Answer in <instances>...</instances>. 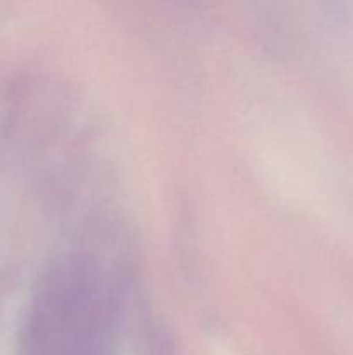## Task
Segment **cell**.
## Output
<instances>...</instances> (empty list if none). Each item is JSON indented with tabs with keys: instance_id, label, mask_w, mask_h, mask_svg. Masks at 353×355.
<instances>
[{
	"instance_id": "6da1fadb",
	"label": "cell",
	"mask_w": 353,
	"mask_h": 355,
	"mask_svg": "<svg viewBox=\"0 0 353 355\" xmlns=\"http://www.w3.org/2000/svg\"><path fill=\"white\" fill-rule=\"evenodd\" d=\"M118 284L99 259L73 253L45 276L24 329L23 355L116 354Z\"/></svg>"
},
{
	"instance_id": "7a4b0ae2",
	"label": "cell",
	"mask_w": 353,
	"mask_h": 355,
	"mask_svg": "<svg viewBox=\"0 0 353 355\" xmlns=\"http://www.w3.org/2000/svg\"><path fill=\"white\" fill-rule=\"evenodd\" d=\"M147 355H173V350L166 345L165 342H156L151 345V350H149Z\"/></svg>"
}]
</instances>
